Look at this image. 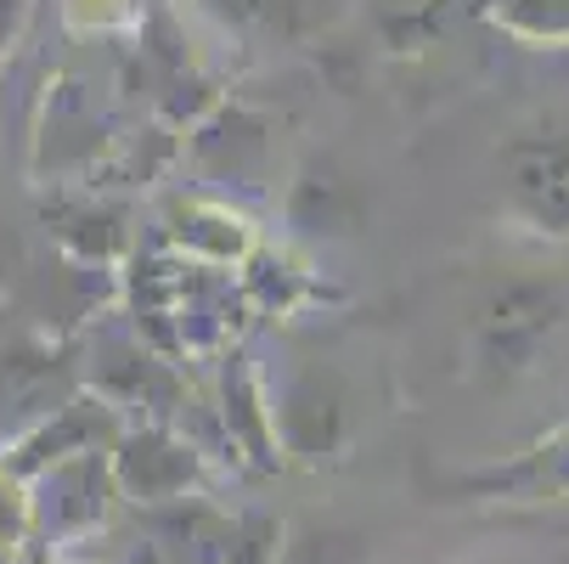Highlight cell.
<instances>
[{
  "instance_id": "obj_2",
  "label": "cell",
  "mask_w": 569,
  "mask_h": 564,
  "mask_svg": "<svg viewBox=\"0 0 569 564\" xmlns=\"http://www.w3.org/2000/svg\"><path fill=\"white\" fill-rule=\"evenodd\" d=\"M271 413H277V446L282 463L293 468H328L350 446V400L333 378L321 373H288L271 389Z\"/></svg>"
},
{
  "instance_id": "obj_7",
  "label": "cell",
  "mask_w": 569,
  "mask_h": 564,
  "mask_svg": "<svg viewBox=\"0 0 569 564\" xmlns=\"http://www.w3.org/2000/svg\"><path fill=\"white\" fill-rule=\"evenodd\" d=\"M220 424H226V441L242 452V463H249V468H282L271 384L254 373L249 350H231L226 356V373H220Z\"/></svg>"
},
{
  "instance_id": "obj_14",
  "label": "cell",
  "mask_w": 569,
  "mask_h": 564,
  "mask_svg": "<svg viewBox=\"0 0 569 564\" xmlns=\"http://www.w3.org/2000/svg\"><path fill=\"white\" fill-rule=\"evenodd\" d=\"M198 7H203L209 18H220L226 29H237V34L277 18V0H198Z\"/></svg>"
},
{
  "instance_id": "obj_8",
  "label": "cell",
  "mask_w": 569,
  "mask_h": 564,
  "mask_svg": "<svg viewBox=\"0 0 569 564\" xmlns=\"http://www.w3.org/2000/svg\"><path fill=\"white\" fill-rule=\"evenodd\" d=\"M266 152H271V136H266V119L242 102H214L192 136V158L198 170L214 176V181H237V187H260L266 176Z\"/></svg>"
},
{
  "instance_id": "obj_10",
  "label": "cell",
  "mask_w": 569,
  "mask_h": 564,
  "mask_svg": "<svg viewBox=\"0 0 569 564\" xmlns=\"http://www.w3.org/2000/svg\"><path fill=\"white\" fill-rule=\"evenodd\" d=\"M479 18L530 51H569V0H479Z\"/></svg>"
},
{
  "instance_id": "obj_4",
  "label": "cell",
  "mask_w": 569,
  "mask_h": 564,
  "mask_svg": "<svg viewBox=\"0 0 569 564\" xmlns=\"http://www.w3.org/2000/svg\"><path fill=\"white\" fill-rule=\"evenodd\" d=\"M451 486L473 503H502V508H547V503H569V418L558 429H547L541 441H530L525 452L485 463L457 474Z\"/></svg>"
},
{
  "instance_id": "obj_5",
  "label": "cell",
  "mask_w": 569,
  "mask_h": 564,
  "mask_svg": "<svg viewBox=\"0 0 569 564\" xmlns=\"http://www.w3.org/2000/svg\"><path fill=\"white\" fill-rule=\"evenodd\" d=\"M113 479L136 503H181L203 479V452L187 435L164 429V424H147V429H130L119 441Z\"/></svg>"
},
{
  "instance_id": "obj_13",
  "label": "cell",
  "mask_w": 569,
  "mask_h": 564,
  "mask_svg": "<svg viewBox=\"0 0 569 564\" xmlns=\"http://www.w3.org/2000/svg\"><path fill=\"white\" fill-rule=\"evenodd\" d=\"M282 536H288L282 520H271V514H242L237 531H231L226 564H277V558H282Z\"/></svg>"
},
{
  "instance_id": "obj_12",
  "label": "cell",
  "mask_w": 569,
  "mask_h": 564,
  "mask_svg": "<svg viewBox=\"0 0 569 564\" xmlns=\"http://www.w3.org/2000/svg\"><path fill=\"white\" fill-rule=\"evenodd\" d=\"M277 564H372V558L356 531L328 525V520H299V525H288Z\"/></svg>"
},
{
  "instance_id": "obj_3",
  "label": "cell",
  "mask_w": 569,
  "mask_h": 564,
  "mask_svg": "<svg viewBox=\"0 0 569 564\" xmlns=\"http://www.w3.org/2000/svg\"><path fill=\"white\" fill-rule=\"evenodd\" d=\"M508 209L541 231L569 244V130H519L502 147Z\"/></svg>"
},
{
  "instance_id": "obj_6",
  "label": "cell",
  "mask_w": 569,
  "mask_h": 564,
  "mask_svg": "<svg viewBox=\"0 0 569 564\" xmlns=\"http://www.w3.org/2000/svg\"><path fill=\"white\" fill-rule=\"evenodd\" d=\"M282 220H288L293 237H305V244H339V237L361 231L367 198H361V187L333 165V158H305L299 176L288 181Z\"/></svg>"
},
{
  "instance_id": "obj_1",
  "label": "cell",
  "mask_w": 569,
  "mask_h": 564,
  "mask_svg": "<svg viewBox=\"0 0 569 564\" xmlns=\"http://www.w3.org/2000/svg\"><path fill=\"white\" fill-rule=\"evenodd\" d=\"M563 321V299L541 283H502L491 299L473 310V328H468V356H473V373L485 384H513L525 378L547 339L558 334Z\"/></svg>"
},
{
  "instance_id": "obj_9",
  "label": "cell",
  "mask_w": 569,
  "mask_h": 564,
  "mask_svg": "<svg viewBox=\"0 0 569 564\" xmlns=\"http://www.w3.org/2000/svg\"><path fill=\"white\" fill-rule=\"evenodd\" d=\"M170 237L187 255V266H249L260 255V237L249 226V215H237L231 204H209V198H181L170 204Z\"/></svg>"
},
{
  "instance_id": "obj_11",
  "label": "cell",
  "mask_w": 569,
  "mask_h": 564,
  "mask_svg": "<svg viewBox=\"0 0 569 564\" xmlns=\"http://www.w3.org/2000/svg\"><path fill=\"white\" fill-rule=\"evenodd\" d=\"M451 12V0H372V29L389 51H423Z\"/></svg>"
}]
</instances>
